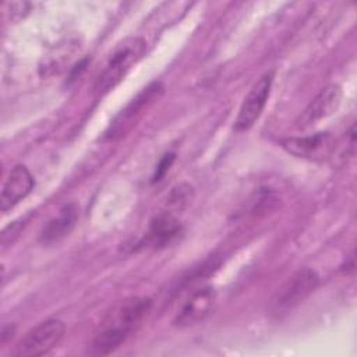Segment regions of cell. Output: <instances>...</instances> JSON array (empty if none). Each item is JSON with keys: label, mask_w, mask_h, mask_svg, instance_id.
Wrapping results in <instances>:
<instances>
[{"label": "cell", "mask_w": 357, "mask_h": 357, "mask_svg": "<svg viewBox=\"0 0 357 357\" xmlns=\"http://www.w3.org/2000/svg\"><path fill=\"white\" fill-rule=\"evenodd\" d=\"M145 49V42L141 38H131L124 40L114 50L106 67L96 78L93 85V93L96 96H103L110 92L117 84H120L127 73L144 57Z\"/></svg>", "instance_id": "obj_2"}, {"label": "cell", "mask_w": 357, "mask_h": 357, "mask_svg": "<svg viewBox=\"0 0 357 357\" xmlns=\"http://www.w3.org/2000/svg\"><path fill=\"white\" fill-rule=\"evenodd\" d=\"M272 82H273V71H268L264 75H261L250 88L248 93L245 95L240 106L238 114L234 120L236 131H245L251 128L255 124V121L259 119L268 102Z\"/></svg>", "instance_id": "obj_5"}, {"label": "cell", "mask_w": 357, "mask_h": 357, "mask_svg": "<svg viewBox=\"0 0 357 357\" xmlns=\"http://www.w3.org/2000/svg\"><path fill=\"white\" fill-rule=\"evenodd\" d=\"M64 324L60 319L49 318L39 322L20 340L13 351L20 357H36L49 353L63 337Z\"/></svg>", "instance_id": "obj_4"}, {"label": "cell", "mask_w": 357, "mask_h": 357, "mask_svg": "<svg viewBox=\"0 0 357 357\" xmlns=\"http://www.w3.org/2000/svg\"><path fill=\"white\" fill-rule=\"evenodd\" d=\"M319 276L310 268L294 272L272 296L268 304V312L273 318L287 315L317 289Z\"/></svg>", "instance_id": "obj_3"}, {"label": "cell", "mask_w": 357, "mask_h": 357, "mask_svg": "<svg viewBox=\"0 0 357 357\" xmlns=\"http://www.w3.org/2000/svg\"><path fill=\"white\" fill-rule=\"evenodd\" d=\"M342 88L336 84L326 85L321 92L308 103L305 110L298 119L300 127L315 124L317 121L333 114L342 102Z\"/></svg>", "instance_id": "obj_8"}, {"label": "cell", "mask_w": 357, "mask_h": 357, "mask_svg": "<svg viewBox=\"0 0 357 357\" xmlns=\"http://www.w3.org/2000/svg\"><path fill=\"white\" fill-rule=\"evenodd\" d=\"M35 181L31 172L24 165H17L11 169L0 194V209L7 212L20 204L33 190Z\"/></svg>", "instance_id": "obj_9"}, {"label": "cell", "mask_w": 357, "mask_h": 357, "mask_svg": "<svg viewBox=\"0 0 357 357\" xmlns=\"http://www.w3.org/2000/svg\"><path fill=\"white\" fill-rule=\"evenodd\" d=\"M163 92V85L160 82H152L149 84L146 88H144L123 110L121 113L117 116L113 127H112V135H114V132L120 134L121 130L130 124L128 121H131L132 119H135L142 110L144 107L149 106L153 100H156Z\"/></svg>", "instance_id": "obj_12"}, {"label": "cell", "mask_w": 357, "mask_h": 357, "mask_svg": "<svg viewBox=\"0 0 357 357\" xmlns=\"http://www.w3.org/2000/svg\"><path fill=\"white\" fill-rule=\"evenodd\" d=\"M181 233L180 222L169 212L156 215L148 227L145 243L152 248H163L172 244Z\"/></svg>", "instance_id": "obj_11"}, {"label": "cell", "mask_w": 357, "mask_h": 357, "mask_svg": "<svg viewBox=\"0 0 357 357\" xmlns=\"http://www.w3.org/2000/svg\"><path fill=\"white\" fill-rule=\"evenodd\" d=\"M151 300L132 297L124 300L100 325L91 343V353L105 356L123 344L149 312Z\"/></svg>", "instance_id": "obj_1"}, {"label": "cell", "mask_w": 357, "mask_h": 357, "mask_svg": "<svg viewBox=\"0 0 357 357\" xmlns=\"http://www.w3.org/2000/svg\"><path fill=\"white\" fill-rule=\"evenodd\" d=\"M78 220V208L75 204L64 205L56 216H53L40 230L39 243L43 245H53L66 238Z\"/></svg>", "instance_id": "obj_10"}, {"label": "cell", "mask_w": 357, "mask_h": 357, "mask_svg": "<svg viewBox=\"0 0 357 357\" xmlns=\"http://www.w3.org/2000/svg\"><path fill=\"white\" fill-rule=\"evenodd\" d=\"M216 293L212 286H202L191 293L174 318L177 326L185 328L204 321L215 304Z\"/></svg>", "instance_id": "obj_6"}, {"label": "cell", "mask_w": 357, "mask_h": 357, "mask_svg": "<svg viewBox=\"0 0 357 357\" xmlns=\"http://www.w3.org/2000/svg\"><path fill=\"white\" fill-rule=\"evenodd\" d=\"M173 162H174V153H166V155L160 159V162L158 163V166H156V169H155V173H153V176H152V181H153V183L160 181V180L165 177V174L169 172V169H170V166H172Z\"/></svg>", "instance_id": "obj_14"}, {"label": "cell", "mask_w": 357, "mask_h": 357, "mask_svg": "<svg viewBox=\"0 0 357 357\" xmlns=\"http://www.w3.org/2000/svg\"><path fill=\"white\" fill-rule=\"evenodd\" d=\"M29 216H31V215H29ZM29 216L21 218V219H18V220H14V222H11L8 226H6V227L3 229V233H1V245H3V248L7 247L8 244H13V243H14V240L20 236V233H21L22 229L25 227V225H26Z\"/></svg>", "instance_id": "obj_13"}, {"label": "cell", "mask_w": 357, "mask_h": 357, "mask_svg": "<svg viewBox=\"0 0 357 357\" xmlns=\"http://www.w3.org/2000/svg\"><path fill=\"white\" fill-rule=\"evenodd\" d=\"M13 332H14V328H11V326H3L1 335H0V336H1V343H6V340L13 336Z\"/></svg>", "instance_id": "obj_15"}, {"label": "cell", "mask_w": 357, "mask_h": 357, "mask_svg": "<svg viewBox=\"0 0 357 357\" xmlns=\"http://www.w3.org/2000/svg\"><path fill=\"white\" fill-rule=\"evenodd\" d=\"M282 148L297 158L322 159L335 148V141L329 132H317L305 137H290L282 139Z\"/></svg>", "instance_id": "obj_7"}]
</instances>
